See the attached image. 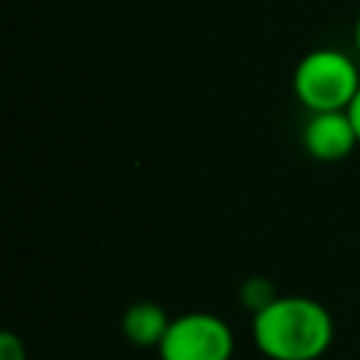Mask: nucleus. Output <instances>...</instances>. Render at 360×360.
I'll return each instance as SVG.
<instances>
[{"label":"nucleus","mask_w":360,"mask_h":360,"mask_svg":"<svg viewBox=\"0 0 360 360\" xmlns=\"http://www.w3.org/2000/svg\"><path fill=\"white\" fill-rule=\"evenodd\" d=\"M335 338L329 309L307 295H276L253 312V343L270 360H318Z\"/></svg>","instance_id":"f257e3e1"},{"label":"nucleus","mask_w":360,"mask_h":360,"mask_svg":"<svg viewBox=\"0 0 360 360\" xmlns=\"http://www.w3.org/2000/svg\"><path fill=\"white\" fill-rule=\"evenodd\" d=\"M360 90V65L338 48H315L292 70V93L309 112L349 110Z\"/></svg>","instance_id":"f03ea898"},{"label":"nucleus","mask_w":360,"mask_h":360,"mask_svg":"<svg viewBox=\"0 0 360 360\" xmlns=\"http://www.w3.org/2000/svg\"><path fill=\"white\" fill-rule=\"evenodd\" d=\"M233 349V332L219 315L183 312L172 318L158 354L160 360H231Z\"/></svg>","instance_id":"7ed1b4c3"},{"label":"nucleus","mask_w":360,"mask_h":360,"mask_svg":"<svg viewBox=\"0 0 360 360\" xmlns=\"http://www.w3.org/2000/svg\"><path fill=\"white\" fill-rule=\"evenodd\" d=\"M301 143L312 160L338 163L354 152L360 138L349 110H329V112H309L301 132Z\"/></svg>","instance_id":"20e7f679"},{"label":"nucleus","mask_w":360,"mask_h":360,"mask_svg":"<svg viewBox=\"0 0 360 360\" xmlns=\"http://www.w3.org/2000/svg\"><path fill=\"white\" fill-rule=\"evenodd\" d=\"M172 318L166 315V309L155 301H135L124 309L121 318V332L132 346H143V349H158L166 329H169Z\"/></svg>","instance_id":"39448f33"},{"label":"nucleus","mask_w":360,"mask_h":360,"mask_svg":"<svg viewBox=\"0 0 360 360\" xmlns=\"http://www.w3.org/2000/svg\"><path fill=\"white\" fill-rule=\"evenodd\" d=\"M273 298H276V292H273L270 281H264V278H250V281L242 284V304L250 307L253 312L264 309Z\"/></svg>","instance_id":"423d86ee"},{"label":"nucleus","mask_w":360,"mask_h":360,"mask_svg":"<svg viewBox=\"0 0 360 360\" xmlns=\"http://www.w3.org/2000/svg\"><path fill=\"white\" fill-rule=\"evenodd\" d=\"M0 360H25V343H22V338H17L8 329L0 335Z\"/></svg>","instance_id":"0eeeda50"},{"label":"nucleus","mask_w":360,"mask_h":360,"mask_svg":"<svg viewBox=\"0 0 360 360\" xmlns=\"http://www.w3.org/2000/svg\"><path fill=\"white\" fill-rule=\"evenodd\" d=\"M349 115H352V121H354V129H357V138H360V90H357L354 101L349 104Z\"/></svg>","instance_id":"6e6552de"},{"label":"nucleus","mask_w":360,"mask_h":360,"mask_svg":"<svg viewBox=\"0 0 360 360\" xmlns=\"http://www.w3.org/2000/svg\"><path fill=\"white\" fill-rule=\"evenodd\" d=\"M354 48H357V59H360V14H357V22H354Z\"/></svg>","instance_id":"1a4fd4ad"}]
</instances>
